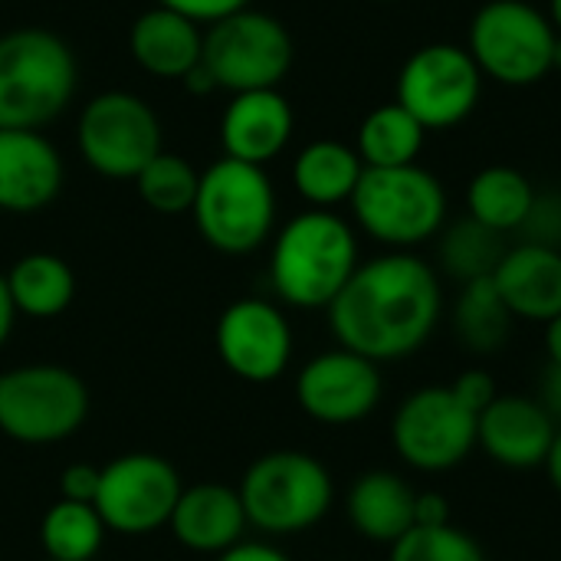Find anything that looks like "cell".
<instances>
[{
    "mask_svg": "<svg viewBox=\"0 0 561 561\" xmlns=\"http://www.w3.org/2000/svg\"><path fill=\"white\" fill-rule=\"evenodd\" d=\"M444 312L434 266L408 250L358 263L345 289L329 306V325L339 348L375 365L417 355Z\"/></svg>",
    "mask_w": 561,
    "mask_h": 561,
    "instance_id": "1",
    "label": "cell"
},
{
    "mask_svg": "<svg viewBox=\"0 0 561 561\" xmlns=\"http://www.w3.org/2000/svg\"><path fill=\"white\" fill-rule=\"evenodd\" d=\"M358 270L355 230L332 210L293 217L270 256V279L283 302L296 309H329Z\"/></svg>",
    "mask_w": 561,
    "mask_h": 561,
    "instance_id": "2",
    "label": "cell"
},
{
    "mask_svg": "<svg viewBox=\"0 0 561 561\" xmlns=\"http://www.w3.org/2000/svg\"><path fill=\"white\" fill-rule=\"evenodd\" d=\"M76 56L49 30H13L0 36V128L53 122L76 92Z\"/></svg>",
    "mask_w": 561,
    "mask_h": 561,
    "instance_id": "3",
    "label": "cell"
},
{
    "mask_svg": "<svg viewBox=\"0 0 561 561\" xmlns=\"http://www.w3.org/2000/svg\"><path fill=\"white\" fill-rule=\"evenodd\" d=\"M237 493L247 523L266 536H296L319 526L335 500L332 473L306 450H273L256 457Z\"/></svg>",
    "mask_w": 561,
    "mask_h": 561,
    "instance_id": "4",
    "label": "cell"
},
{
    "mask_svg": "<svg viewBox=\"0 0 561 561\" xmlns=\"http://www.w3.org/2000/svg\"><path fill=\"white\" fill-rule=\"evenodd\" d=\"M358 227L394 250H411L440 233L447 220V191L421 164L365 168L352 194Z\"/></svg>",
    "mask_w": 561,
    "mask_h": 561,
    "instance_id": "5",
    "label": "cell"
},
{
    "mask_svg": "<svg viewBox=\"0 0 561 561\" xmlns=\"http://www.w3.org/2000/svg\"><path fill=\"white\" fill-rule=\"evenodd\" d=\"M191 214L201 237L214 250L247 256L273 233L276 194L260 164L220 158L201 174Z\"/></svg>",
    "mask_w": 561,
    "mask_h": 561,
    "instance_id": "6",
    "label": "cell"
},
{
    "mask_svg": "<svg viewBox=\"0 0 561 561\" xmlns=\"http://www.w3.org/2000/svg\"><path fill=\"white\" fill-rule=\"evenodd\" d=\"M559 33L552 20L526 0H490L470 23V56L493 82L523 89L556 69Z\"/></svg>",
    "mask_w": 561,
    "mask_h": 561,
    "instance_id": "7",
    "label": "cell"
},
{
    "mask_svg": "<svg viewBox=\"0 0 561 561\" xmlns=\"http://www.w3.org/2000/svg\"><path fill=\"white\" fill-rule=\"evenodd\" d=\"M89 414L82 378L62 365H20L0 371V434L46 447L72 437Z\"/></svg>",
    "mask_w": 561,
    "mask_h": 561,
    "instance_id": "8",
    "label": "cell"
},
{
    "mask_svg": "<svg viewBox=\"0 0 561 561\" xmlns=\"http://www.w3.org/2000/svg\"><path fill=\"white\" fill-rule=\"evenodd\" d=\"M201 62L210 69L220 89H276L293 66V36L276 16L240 10L210 26Z\"/></svg>",
    "mask_w": 561,
    "mask_h": 561,
    "instance_id": "9",
    "label": "cell"
},
{
    "mask_svg": "<svg viewBox=\"0 0 561 561\" xmlns=\"http://www.w3.org/2000/svg\"><path fill=\"white\" fill-rule=\"evenodd\" d=\"M394 454L421 473H447L477 447V414L444 388H417L391 417Z\"/></svg>",
    "mask_w": 561,
    "mask_h": 561,
    "instance_id": "10",
    "label": "cell"
},
{
    "mask_svg": "<svg viewBox=\"0 0 561 561\" xmlns=\"http://www.w3.org/2000/svg\"><path fill=\"white\" fill-rule=\"evenodd\" d=\"M483 72L470 49L457 43L421 46L398 76V105L408 108L424 131H447L460 125L480 102Z\"/></svg>",
    "mask_w": 561,
    "mask_h": 561,
    "instance_id": "11",
    "label": "cell"
},
{
    "mask_svg": "<svg viewBox=\"0 0 561 561\" xmlns=\"http://www.w3.org/2000/svg\"><path fill=\"white\" fill-rule=\"evenodd\" d=\"M79 151L105 178H138L161 154V122L138 95L102 92L82 108Z\"/></svg>",
    "mask_w": 561,
    "mask_h": 561,
    "instance_id": "12",
    "label": "cell"
},
{
    "mask_svg": "<svg viewBox=\"0 0 561 561\" xmlns=\"http://www.w3.org/2000/svg\"><path fill=\"white\" fill-rule=\"evenodd\" d=\"M184 483L158 454H122L99 470L95 513L108 533L148 536L168 526Z\"/></svg>",
    "mask_w": 561,
    "mask_h": 561,
    "instance_id": "13",
    "label": "cell"
},
{
    "mask_svg": "<svg viewBox=\"0 0 561 561\" xmlns=\"http://www.w3.org/2000/svg\"><path fill=\"white\" fill-rule=\"evenodd\" d=\"M385 381L371 358H362L348 348H332L306 362L296 378L299 408L329 427L358 424L381 404Z\"/></svg>",
    "mask_w": 561,
    "mask_h": 561,
    "instance_id": "14",
    "label": "cell"
},
{
    "mask_svg": "<svg viewBox=\"0 0 561 561\" xmlns=\"http://www.w3.org/2000/svg\"><path fill=\"white\" fill-rule=\"evenodd\" d=\"M220 362L250 385L283 378L293 358V329L279 306L266 299H237L217 322Z\"/></svg>",
    "mask_w": 561,
    "mask_h": 561,
    "instance_id": "15",
    "label": "cell"
},
{
    "mask_svg": "<svg viewBox=\"0 0 561 561\" xmlns=\"http://www.w3.org/2000/svg\"><path fill=\"white\" fill-rule=\"evenodd\" d=\"M559 424L539 398L496 394V401L477 417V447L506 470H536L546 463Z\"/></svg>",
    "mask_w": 561,
    "mask_h": 561,
    "instance_id": "16",
    "label": "cell"
},
{
    "mask_svg": "<svg viewBox=\"0 0 561 561\" xmlns=\"http://www.w3.org/2000/svg\"><path fill=\"white\" fill-rule=\"evenodd\" d=\"M62 187L59 151L30 128H0V210H43Z\"/></svg>",
    "mask_w": 561,
    "mask_h": 561,
    "instance_id": "17",
    "label": "cell"
},
{
    "mask_svg": "<svg viewBox=\"0 0 561 561\" xmlns=\"http://www.w3.org/2000/svg\"><path fill=\"white\" fill-rule=\"evenodd\" d=\"M247 526L250 523H247L240 493L227 483L184 486L168 519L171 536L184 549L204 552V556H220L233 549L237 542H243Z\"/></svg>",
    "mask_w": 561,
    "mask_h": 561,
    "instance_id": "18",
    "label": "cell"
},
{
    "mask_svg": "<svg viewBox=\"0 0 561 561\" xmlns=\"http://www.w3.org/2000/svg\"><path fill=\"white\" fill-rule=\"evenodd\" d=\"M493 286L510 306L513 319L552 322L561 316V250L519 243L506 250L493 273Z\"/></svg>",
    "mask_w": 561,
    "mask_h": 561,
    "instance_id": "19",
    "label": "cell"
},
{
    "mask_svg": "<svg viewBox=\"0 0 561 561\" xmlns=\"http://www.w3.org/2000/svg\"><path fill=\"white\" fill-rule=\"evenodd\" d=\"M289 135H293V108L276 89L237 92L220 125L227 158L260 168L286 148Z\"/></svg>",
    "mask_w": 561,
    "mask_h": 561,
    "instance_id": "20",
    "label": "cell"
},
{
    "mask_svg": "<svg viewBox=\"0 0 561 561\" xmlns=\"http://www.w3.org/2000/svg\"><path fill=\"white\" fill-rule=\"evenodd\" d=\"M414 500L417 493L404 483V477L391 470H371L352 483L345 513L362 539L394 546L408 529H414Z\"/></svg>",
    "mask_w": 561,
    "mask_h": 561,
    "instance_id": "21",
    "label": "cell"
},
{
    "mask_svg": "<svg viewBox=\"0 0 561 561\" xmlns=\"http://www.w3.org/2000/svg\"><path fill=\"white\" fill-rule=\"evenodd\" d=\"M128 46L145 72L161 79H184L201 62L204 36L197 33L194 20L158 3L131 23Z\"/></svg>",
    "mask_w": 561,
    "mask_h": 561,
    "instance_id": "22",
    "label": "cell"
},
{
    "mask_svg": "<svg viewBox=\"0 0 561 561\" xmlns=\"http://www.w3.org/2000/svg\"><path fill=\"white\" fill-rule=\"evenodd\" d=\"M362 171L365 164L355 148L342 141H312L293 164V184L309 204H316V210H325L332 204L352 201Z\"/></svg>",
    "mask_w": 561,
    "mask_h": 561,
    "instance_id": "23",
    "label": "cell"
},
{
    "mask_svg": "<svg viewBox=\"0 0 561 561\" xmlns=\"http://www.w3.org/2000/svg\"><path fill=\"white\" fill-rule=\"evenodd\" d=\"M7 289L20 316L53 319L69 309L76 296V276L69 263L53 253H26L7 273Z\"/></svg>",
    "mask_w": 561,
    "mask_h": 561,
    "instance_id": "24",
    "label": "cell"
},
{
    "mask_svg": "<svg viewBox=\"0 0 561 561\" xmlns=\"http://www.w3.org/2000/svg\"><path fill=\"white\" fill-rule=\"evenodd\" d=\"M536 187L533 181L510 168V164H493L483 168L470 187H467V217L480 220L483 227L496 230V233H513L523 227L529 207H533Z\"/></svg>",
    "mask_w": 561,
    "mask_h": 561,
    "instance_id": "25",
    "label": "cell"
},
{
    "mask_svg": "<svg viewBox=\"0 0 561 561\" xmlns=\"http://www.w3.org/2000/svg\"><path fill=\"white\" fill-rule=\"evenodd\" d=\"M513 312L490 279L467 283L454 302V332L473 355H496L513 335Z\"/></svg>",
    "mask_w": 561,
    "mask_h": 561,
    "instance_id": "26",
    "label": "cell"
},
{
    "mask_svg": "<svg viewBox=\"0 0 561 561\" xmlns=\"http://www.w3.org/2000/svg\"><path fill=\"white\" fill-rule=\"evenodd\" d=\"M424 145V125L398 102L375 108L358 128V158L365 168L417 164Z\"/></svg>",
    "mask_w": 561,
    "mask_h": 561,
    "instance_id": "27",
    "label": "cell"
},
{
    "mask_svg": "<svg viewBox=\"0 0 561 561\" xmlns=\"http://www.w3.org/2000/svg\"><path fill=\"white\" fill-rule=\"evenodd\" d=\"M105 523L92 503L59 500L43 513L39 546L49 561H92L105 542Z\"/></svg>",
    "mask_w": 561,
    "mask_h": 561,
    "instance_id": "28",
    "label": "cell"
},
{
    "mask_svg": "<svg viewBox=\"0 0 561 561\" xmlns=\"http://www.w3.org/2000/svg\"><path fill=\"white\" fill-rule=\"evenodd\" d=\"M503 256H506L503 233L483 227L473 217L450 224L440 237V266L460 286L477 283V279H490Z\"/></svg>",
    "mask_w": 561,
    "mask_h": 561,
    "instance_id": "29",
    "label": "cell"
},
{
    "mask_svg": "<svg viewBox=\"0 0 561 561\" xmlns=\"http://www.w3.org/2000/svg\"><path fill=\"white\" fill-rule=\"evenodd\" d=\"M201 174L178 154H154L135 178L141 201L158 214H184L194 207Z\"/></svg>",
    "mask_w": 561,
    "mask_h": 561,
    "instance_id": "30",
    "label": "cell"
},
{
    "mask_svg": "<svg viewBox=\"0 0 561 561\" xmlns=\"http://www.w3.org/2000/svg\"><path fill=\"white\" fill-rule=\"evenodd\" d=\"M388 561H486L483 546L457 526H414L394 546Z\"/></svg>",
    "mask_w": 561,
    "mask_h": 561,
    "instance_id": "31",
    "label": "cell"
},
{
    "mask_svg": "<svg viewBox=\"0 0 561 561\" xmlns=\"http://www.w3.org/2000/svg\"><path fill=\"white\" fill-rule=\"evenodd\" d=\"M516 233L523 243L561 250V191H536L533 207Z\"/></svg>",
    "mask_w": 561,
    "mask_h": 561,
    "instance_id": "32",
    "label": "cell"
},
{
    "mask_svg": "<svg viewBox=\"0 0 561 561\" xmlns=\"http://www.w3.org/2000/svg\"><path fill=\"white\" fill-rule=\"evenodd\" d=\"M450 391L460 398V404H467L477 417L496 401V381H493V375L490 371H483V368H467V371H460L454 381H450Z\"/></svg>",
    "mask_w": 561,
    "mask_h": 561,
    "instance_id": "33",
    "label": "cell"
},
{
    "mask_svg": "<svg viewBox=\"0 0 561 561\" xmlns=\"http://www.w3.org/2000/svg\"><path fill=\"white\" fill-rule=\"evenodd\" d=\"M161 7H168V10H178L181 16H187V20H210V23H217V20H224V16H230V13H240V10H247V0H158Z\"/></svg>",
    "mask_w": 561,
    "mask_h": 561,
    "instance_id": "34",
    "label": "cell"
},
{
    "mask_svg": "<svg viewBox=\"0 0 561 561\" xmlns=\"http://www.w3.org/2000/svg\"><path fill=\"white\" fill-rule=\"evenodd\" d=\"M59 493L62 500H72V503H95V493H99V470L89 467V463H72L62 470L59 477Z\"/></svg>",
    "mask_w": 561,
    "mask_h": 561,
    "instance_id": "35",
    "label": "cell"
},
{
    "mask_svg": "<svg viewBox=\"0 0 561 561\" xmlns=\"http://www.w3.org/2000/svg\"><path fill=\"white\" fill-rule=\"evenodd\" d=\"M450 503L440 493H417L414 500V526H447Z\"/></svg>",
    "mask_w": 561,
    "mask_h": 561,
    "instance_id": "36",
    "label": "cell"
},
{
    "mask_svg": "<svg viewBox=\"0 0 561 561\" xmlns=\"http://www.w3.org/2000/svg\"><path fill=\"white\" fill-rule=\"evenodd\" d=\"M217 561H293L270 542H237L233 549L220 552Z\"/></svg>",
    "mask_w": 561,
    "mask_h": 561,
    "instance_id": "37",
    "label": "cell"
},
{
    "mask_svg": "<svg viewBox=\"0 0 561 561\" xmlns=\"http://www.w3.org/2000/svg\"><path fill=\"white\" fill-rule=\"evenodd\" d=\"M542 408L552 414V421L561 427V365H549L542 378Z\"/></svg>",
    "mask_w": 561,
    "mask_h": 561,
    "instance_id": "38",
    "label": "cell"
},
{
    "mask_svg": "<svg viewBox=\"0 0 561 561\" xmlns=\"http://www.w3.org/2000/svg\"><path fill=\"white\" fill-rule=\"evenodd\" d=\"M13 319H16V306H13L10 289H7V276H0V348L13 332Z\"/></svg>",
    "mask_w": 561,
    "mask_h": 561,
    "instance_id": "39",
    "label": "cell"
},
{
    "mask_svg": "<svg viewBox=\"0 0 561 561\" xmlns=\"http://www.w3.org/2000/svg\"><path fill=\"white\" fill-rule=\"evenodd\" d=\"M184 85H187L194 95H204V92L217 89V82H214V76H210V69H207L204 62H197V66L184 76Z\"/></svg>",
    "mask_w": 561,
    "mask_h": 561,
    "instance_id": "40",
    "label": "cell"
},
{
    "mask_svg": "<svg viewBox=\"0 0 561 561\" xmlns=\"http://www.w3.org/2000/svg\"><path fill=\"white\" fill-rule=\"evenodd\" d=\"M546 473H549V483H552V490L561 496V427L559 434H556V440H552V450H549V457H546Z\"/></svg>",
    "mask_w": 561,
    "mask_h": 561,
    "instance_id": "41",
    "label": "cell"
},
{
    "mask_svg": "<svg viewBox=\"0 0 561 561\" xmlns=\"http://www.w3.org/2000/svg\"><path fill=\"white\" fill-rule=\"evenodd\" d=\"M546 352H549V365H561V316L546 322Z\"/></svg>",
    "mask_w": 561,
    "mask_h": 561,
    "instance_id": "42",
    "label": "cell"
},
{
    "mask_svg": "<svg viewBox=\"0 0 561 561\" xmlns=\"http://www.w3.org/2000/svg\"><path fill=\"white\" fill-rule=\"evenodd\" d=\"M549 20H552L556 33L561 36V0H549Z\"/></svg>",
    "mask_w": 561,
    "mask_h": 561,
    "instance_id": "43",
    "label": "cell"
},
{
    "mask_svg": "<svg viewBox=\"0 0 561 561\" xmlns=\"http://www.w3.org/2000/svg\"><path fill=\"white\" fill-rule=\"evenodd\" d=\"M556 69H561V36L559 43H556Z\"/></svg>",
    "mask_w": 561,
    "mask_h": 561,
    "instance_id": "44",
    "label": "cell"
}]
</instances>
